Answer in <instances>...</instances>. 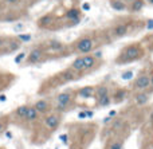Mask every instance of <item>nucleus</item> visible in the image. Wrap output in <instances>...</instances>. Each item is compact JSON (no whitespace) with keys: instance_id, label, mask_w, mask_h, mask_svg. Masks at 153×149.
<instances>
[{"instance_id":"10","label":"nucleus","mask_w":153,"mask_h":149,"mask_svg":"<svg viewBox=\"0 0 153 149\" xmlns=\"http://www.w3.org/2000/svg\"><path fill=\"white\" fill-rule=\"evenodd\" d=\"M130 27H132V24L128 23V21H121V23L114 24L109 30V38L110 39H118V38L125 36L130 32Z\"/></svg>"},{"instance_id":"5","label":"nucleus","mask_w":153,"mask_h":149,"mask_svg":"<svg viewBox=\"0 0 153 149\" xmlns=\"http://www.w3.org/2000/svg\"><path fill=\"white\" fill-rule=\"evenodd\" d=\"M50 58L48 53L46 51V48L43 47L42 44L34 46L31 50L27 53L26 59L23 61L22 66H36V64H40L43 62H46Z\"/></svg>"},{"instance_id":"4","label":"nucleus","mask_w":153,"mask_h":149,"mask_svg":"<svg viewBox=\"0 0 153 149\" xmlns=\"http://www.w3.org/2000/svg\"><path fill=\"white\" fill-rule=\"evenodd\" d=\"M78 78H79V75L76 74L74 70L67 67V69L56 73V74L53 75L51 78H48L43 86H46L47 89H54V87H58V86L66 85V83H69V82H73V81H76Z\"/></svg>"},{"instance_id":"13","label":"nucleus","mask_w":153,"mask_h":149,"mask_svg":"<svg viewBox=\"0 0 153 149\" xmlns=\"http://www.w3.org/2000/svg\"><path fill=\"white\" fill-rule=\"evenodd\" d=\"M31 105L40 116H46L53 112V98H39L32 102Z\"/></svg>"},{"instance_id":"3","label":"nucleus","mask_w":153,"mask_h":149,"mask_svg":"<svg viewBox=\"0 0 153 149\" xmlns=\"http://www.w3.org/2000/svg\"><path fill=\"white\" fill-rule=\"evenodd\" d=\"M69 48L71 53H75L78 55H86V54L94 53L97 48V38L90 34L82 35L70 44Z\"/></svg>"},{"instance_id":"27","label":"nucleus","mask_w":153,"mask_h":149,"mask_svg":"<svg viewBox=\"0 0 153 149\" xmlns=\"http://www.w3.org/2000/svg\"><path fill=\"white\" fill-rule=\"evenodd\" d=\"M10 121H11L10 116H0V134H1L3 132L7 129V126H8V124H10Z\"/></svg>"},{"instance_id":"17","label":"nucleus","mask_w":153,"mask_h":149,"mask_svg":"<svg viewBox=\"0 0 153 149\" xmlns=\"http://www.w3.org/2000/svg\"><path fill=\"white\" fill-rule=\"evenodd\" d=\"M124 144H125V140L120 136H113V137H109L106 140V144L103 149H124Z\"/></svg>"},{"instance_id":"7","label":"nucleus","mask_w":153,"mask_h":149,"mask_svg":"<svg viewBox=\"0 0 153 149\" xmlns=\"http://www.w3.org/2000/svg\"><path fill=\"white\" fill-rule=\"evenodd\" d=\"M65 27H74L82 20V11L78 7H70L69 10L65 11L63 16H62Z\"/></svg>"},{"instance_id":"16","label":"nucleus","mask_w":153,"mask_h":149,"mask_svg":"<svg viewBox=\"0 0 153 149\" xmlns=\"http://www.w3.org/2000/svg\"><path fill=\"white\" fill-rule=\"evenodd\" d=\"M40 118H42V116L35 110V107L32 106V105H30L28 112H27L26 117H24V120H23V122L22 124H24V125H34V124L39 122Z\"/></svg>"},{"instance_id":"25","label":"nucleus","mask_w":153,"mask_h":149,"mask_svg":"<svg viewBox=\"0 0 153 149\" xmlns=\"http://www.w3.org/2000/svg\"><path fill=\"white\" fill-rule=\"evenodd\" d=\"M1 7L5 8H20L23 4H26L24 0H0Z\"/></svg>"},{"instance_id":"24","label":"nucleus","mask_w":153,"mask_h":149,"mask_svg":"<svg viewBox=\"0 0 153 149\" xmlns=\"http://www.w3.org/2000/svg\"><path fill=\"white\" fill-rule=\"evenodd\" d=\"M111 94V89L109 87L108 85H98L95 86V94H94V98H101V97H105Z\"/></svg>"},{"instance_id":"20","label":"nucleus","mask_w":153,"mask_h":149,"mask_svg":"<svg viewBox=\"0 0 153 149\" xmlns=\"http://www.w3.org/2000/svg\"><path fill=\"white\" fill-rule=\"evenodd\" d=\"M70 69H73L76 74L79 75V77H82V75H85V63H83V55H78L74 61L71 62V64H70Z\"/></svg>"},{"instance_id":"29","label":"nucleus","mask_w":153,"mask_h":149,"mask_svg":"<svg viewBox=\"0 0 153 149\" xmlns=\"http://www.w3.org/2000/svg\"><path fill=\"white\" fill-rule=\"evenodd\" d=\"M121 78H122V79H125V81H130V79H133V71H126V73H122Z\"/></svg>"},{"instance_id":"15","label":"nucleus","mask_w":153,"mask_h":149,"mask_svg":"<svg viewBox=\"0 0 153 149\" xmlns=\"http://www.w3.org/2000/svg\"><path fill=\"white\" fill-rule=\"evenodd\" d=\"M83 63H85V74L95 70V67L100 64V59L94 55L93 53L83 55Z\"/></svg>"},{"instance_id":"28","label":"nucleus","mask_w":153,"mask_h":149,"mask_svg":"<svg viewBox=\"0 0 153 149\" xmlns=\"http://www.w3.org/2000/svg\"><path fill=\"white\" fill-rule=\"evenodd\" d=\"M22 43H26V42H30L32 39V35L31 34H19V35H15Z\"/></svg>"},{"instance_id":"23","label":"nucleus","mask_w":153,"mask_h":149,"mask_svg":"<svg viewBox=\"0 0 153 149\" xmlns=\"http://www.w3.org/2000/svg\"><path fill=\"white\" fill-rule=\"evenodd\" d=\"M109 5L111 7V10L117 11V12L128 11V3L125 0H109Z\"/></svg>"},{"instance_id":"12","label":"nucleus","mask_w":153,"mask_h":149,"mask_svg":"<svg viewBox=\"0 0 153 149\" xmlns=\"http://www.w3.org/2000/svg\"><path fill=\"white\" fill-rule=\"evenodd\" d=\"M58 21V18L54 12H47L45 15H42L39 19L36 20V26L40 30H54L55 24Z\"/></svg>"},{"instance_id":"30","label":"nucleus","mask_w":153,"mask_h":149,"mask_svg":"<svg viewBox=\"0 0 153 149\" xmlns=\"http://www.w3.org/2000/svg\"><path fill=\"white\" fill-rule=\"evenodd\" d=\"M145 26H146V28H153V19H148L145 21Z\"/></svg>"},{"instance_id":"1","label":"nucleus","mask_w":153,"mask_h":149,"mask_svg":"<svg viewBox=\"0 0 153 149\" xmlns=\"http://www.w3.org/2000/svg\"><path fill=\"white\" fill-rule=\"evenodd\" d=\"M144 56H145L144 46L138 42H133L126 44L120 51V54L114 59V63L120 64V66H124V64H129V63H133V62L140 61Z\"/></svg>"},{"instance_id":"32","label":"nucleus","mask_w":153,"mask_h":149,"mask_svg":"<svg viewBox=\"0 0 153 149\" xmlns=\"http://www.w3.org/2000/svg\"><path fill=\"white\" fill-rule=\"evenodd\" d=\"M151 89H153V73L151 74Z\"/></svg>"},{"instance_id":"26","label":"nucleus","mask_w":153,"mask_h":149,"mask_svg":"<svg viewBox=\"0 0 153 149\" xmlns=\"http://www.w3.org/2000/svg\"><path fill=\"white\" fill-rule=\"evenodd\" d=\"M113 102V98H111V94L109 96H105V97H101V98H97L95 99V105L98 107H106Z\"/></svg>"},{"instance_id":"2","label":"nucleus","mask_w":153,"mask_h":149,"mask_svg":"<svg viewBox=\"0 0 153 149\" xmlns=\"http://www.w3.org/2000/svg\"><path fill=\"white\" fill-rule=\"evenodd\" d=\"M75 101H76L75 90L69 89V90L61 91L53 98V110L63 114V113L69 112L75 106Z\"/></svg>"},{"instance_id":"6","label":"nucleus","mask_w":153,"mask_h":149,"mask_svg":"<svg viewBox=\"0 0 153 149\" xmlns=\"http://www.w3.org/2000/svg\"><path fill=\"white\" fill-rule=\"evenodd\" d=\"M62 120H63V114L56 113V112L53 110V112L48 113V114L42 116V118L39 120V122H40V126H42L48 134H51L61 126Z\"/></svg>"},{"instance_id":"21","label":"nucleus","mask_w":153,"mask_h":149,"mask_svg":"<svg viewBox=\"0 0 153 149\" xmlns=\"http://www.w3.org/2000/svg\"><path fill=\"white\" fill-rule=\"evenodd\" d=\"M128 97V89H116V90H111V98H113L114 104H118V102L125 101Z\"/></svg>"},{"instance_id":"31","label":"nucleus","mask_w":153,"mask_h":149,"mask_svg":"<svg viewBox=\"0 0 153 149\" xmlns=\"http://www.w3.org/2000/svg\"><path fill=\"white\" fill-rule=\"evenodd\" d=\"M26 1V4H28V5H32L34 3H36V1H39V0H24Z\"/></svg>"},{"instance_id":"34","label":"nucleus","mask_w":153,"mask_h":149,"mask_svg":"<svg viewBox=\"0 0 153 149\" xmlns=\"http://www.w3.org/2000/svg\"><path fill=\"white\" fill-rule=\"evenodd\" d=\"M3 79V78H1V73H0V81H1Z\"/></svg>"},{"instance_id":"19","label":"nucleus","mask_w":153,"mask_h":149,"mask_svg":"<svg viewBox=\"0 0 153 149\" xmlns=\"http://www.w3.org/2000/svg\"><path fill=\"white\" fill-rule=\"evenodd\" d=\"M76 98H94L95 94V86H83L81 89H76Z\"/></svg>"},{"instance_id":"8","label":"nucleus","mask_w":153,"mask_h":149,"mask_svg":"<svg viewBox=\"0 0 153 149\" xmlns=\"http://www.w3.org/2000/svg\"><path fill=\"white\" fill-rule=\"evenodd\" d=\"M42 46L46 48V51L48 53V55L50 56L51 55H62L65 51L69 50V46L65 44V43L61 42V40H56V39L47 40V42H45Z\"/></svg>"},{"instance_id":"18","label":"nucleus","mask_w":153,"mask_h":149,"mask_svg":"<svg viewBox=\"0 0 153 149\" xmlns=\"http://www.w3.org/2000/svg\"><path fill=\"white\" fill-rule=\"evenodd\" d=\"M151 90V89H149ZM149 90H141V91H136L134 94V104L137 106H145L151 99V91Z\"/></svg>"},{"instance_id":"22","label":"nucleus","mask_w":153,"mask_h":149,"mask_svg":"<svg viewBox=\"0 0 153 149\" xmlns=\"http://www.w3.org/2000/svg\"><path fill=\"white\" fill-rule=\"evenodd\" d=\"M145 7V0H133L132 3L128 4V12L130 13H138Z\"/></svg>"},{"instance_id":"9","label":"nucleus","mask_w":153,"mask_h":149,"mask_svg":"<svg viewBox=\"0 0 153 149\" xmlns=\"http://www.w3.org/2000/svg\"><path fill=\"white\" fill-rule=\"evenodd\" d=\"M132 87L136 91H141V90H149L151 89V74L146 70H143L137 77L134 78L132 83Z\"/></svg>"},{"instance_id":"33","label":"nucleus","mask_w":153,"mask_h":149,"mask_svg":"<svg viewBox=\"0 0 153 149\" xmlns=\"http://www.w3.org/2000/svg\"><path fill=\"white\" fill-rule=\"evenodd\" d=\"M148 1H149V3H151V4H152V5H153V0H148Z\"/></svg>"},{"instance_id":"14","label":"nucleus","mask_w":153,"mask_h":149,"mask_svg":"<svg viewBox=\"0 0 153 149\" xmlns=\"http://www.w3.org/2000/svg\"><path fill=\"white\" fill-rule=\"evenodd\" d=\"M31 104H23L20 105V106H18L16 109H13V112L10 114V118L11 120H13L15 122H19L22 124L24 120V117H26L27 112H28V107Z\"/></svg>"},{"instance_id":"11","label":"nucleus","mask_w":153,"mask_h":149,"mask_svg":"<svg viewBox=\"0 0 153 149\" xmlns=\"http://www.w3.org/2000/svg\"><path fill=\"white\" fill-rule=\"evenodd\" d=\"M23 46V43L18 39L16 36H8L5 40L3 48L0 50V55H11V54L16 53V51L20 50V47Z\"/></svg>"}]
</instances>
